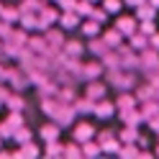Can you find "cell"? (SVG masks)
<instances>
[{
	"mask_svg": "<svg viewBox=\"0 0 159 159\" xmlns=\"http://www.w3.org/2000/svg\"><path fill=\"white\" fill-rule=\"evenodd\" d=\"M131 105V100H128V95H123V100H121V108H128Z\"/></svg>",
	"mask_w": 159,
	"mask_h": 159,
	"instance_id": "603a6c76",
	"label": "cell"
},
{
	"mask_svg": "<svg viewBox=\"0 0 159 159\" xmlns=\"http://www.w3.org/2000/svg\"><path fill=\"white\" fill-rule=\"evenodd\" d=\"M90 134H93V128H90V126H87V123H82V126H80V128H77V136H80V139H77V141H87V136H90Z\"/></svg>",
	"mask_w": 159,
	"mask_h": 159,
	"instance_id": "3957f363",
	"label": "cell"
},
{
	"mask_svg": "<svg viewBox=\"0 0 159 159\" xmlns=\"http://www.w3.org/2000/svg\"><path fill=\"white\" fill-rule=\"evenodd\" d=\"M152 3H154V5H159V0H152Z\"/></svg>",
	"mask_w": 159,
	"mask_h": 159,
	"instance_id": "484cf974",
	"label": "cell"
},
{
	"mask_svg": "<svg viewBox=\"0 0 159 159\" xmlns=\"http://www.w3.org/2000/svg\"><path fill=\"white\" fill-rule=\"evenodd\" d=\"M57 134H59L57 126H44V131H41V136L46 139V141H57Z\"/></svg>",
	"mask_w": 159,
	"mask_h": 159,
	"instance_id": "7a4b0ae2",
	"label": "cell"
},
{
	"mask_svg": "<svg viewBox=\"0 0 159 159\" xmlns=\"http://www.w3.org/2000/svg\"><path fill=\"white\" fill-rule=\"evenodd\" d=\"M152 46H157V49H159V34H154V39H152Z\"/></svg>",
	"mask_w": 159,
	"mask_h": 159,
	"instance_id": "cb8c5ba5",
	"label": "cell"
},
{
	"mask_svg": "<svg viewBox=\"0 0 159 159\" xmlns=\"http://www.w3.org/2000/svg\"><path fill=\"white\" fill-rule=\"evenodd\" d=\"M131 44H134V46H146V41H144V39H139V34L131 39Z\"/></svg>",
	"mask_w": 159,
	"mask_h": 159,
	"instance_id": "ac0fdd59",
	"label": "cell"
},
{
	"mask_svg": "<svg viewBox=\"0 0 159 159\" xmlns=\"http://www.w3.org/2000/svg\"><path fill=\"white\" fill-rule=\"evenodd\" d=\"M95 111L100 113V116H108V113H113V105H111V103H103V105H98Z\"/></svg>",
	"mask_w": 159,
	"mask_h": 159,
	"instance_id": "30bf717a",
	"label": "cell"
},
{
	"mask_svg": "<svg viewBox=\"0 0 159 159\" xmlns=\"http://www.w3.org/2000/svg\"><path fill=\"white\" fill-rule=\"evenodd\" d=\"M8 126H13V128H16V126H21V113H18V111L11 113V118H8Z\"/></svg>",
	"mask_w": 159,
	"mask_h": 159,
	"instance_id": "8fae6325",
	"label": "cell"
},
{
	"mask_svg": "<svg viewBox=\"0 0 159 159\" xmlns=\"http://www.w3.org/2000/svg\"><path fill=\"white\" fill-rule=\"evenodd\" d=\"M98 31H100V28H98V21L93 18V23H85V34L87 36H98Z\"/></svg>",
	"mask_w": 159,
	"mask_h": 159,
	"instance_id": "52a82bcc",
	"label": "cell"
},
{
	"mask_svg": "<svg viewBox=\"0 0 159 159\" xmlns=\"http://www.w3.org/2000/svg\"><path fill=\"white\" fill-rule=\"evenodd\" d=\"M62 23H64V26H69V28H72V26H77V16H75V13H64Z\"/></svg>",
	"mask_w": 159,
	"mask_h": 159,
	"instance_id": "9c48e42d",
	"label": "cell"
},
{
	"mask_svg": "<svg viewBox=\"0 0 159 159\" xmlns=\"http://www.w3.org/2000/svg\"><path fill=\"white\" fill-rule=\"evenodd\" d=\"M18 141L26 144V141H28V134H26V131H21V134H18Z\"/></svg>",
	"mask_w": 159,
	"mask_h": 159,
	"instance_id": "7402d4cb",
	"label": "cell"
},
{
	"mask_svg": "<svg viewBox=\"0 0 159 159\" xmlns=\"http://www.w3.org/2000/svg\"><path fill=\"white\" fill-rule=\"evenodd\" d=\"M98 152H100V149L93 146V144H87V146H85V154H98Z\"/></svg>",
	"mask_w": 159,
	"mask_h": 159,
	"instance_id": "d6986e66",
	"label": "cell"
},
{
	"mask_svg": "<svg viewBox=\"0 0 159 159\" xmlns=\"http://www.w3.org/2000/svg\"><path fill=\"white\" fill-rule=\"evenodd\" d=\"M93 18L100 23V21H105V13H103V11H93Z\"/></svg>",
	"mask_w": 159,
	"mask_h": 159,
	"instance_id": "e0dca14e",
	"label": "cell"
},
{
	"mask_svg": "<svg viewBox=\"0 0 159 159\" xmlns=\"http://www.w3.org/2000/svg\"><path fill=\"white\" fill-rule=\"evenodd\" d=\"M128 3H131V5H136V3H141V0H128Z\"/></svg>",
	"mask_w": 159,
	"mask_h": 159,
	"instance_id": "d4e9b609",
	"label": "cell"
},
{
	"mask_svg": "<svg viewBox=\"0 0 159 159\" xmlns=\"http://www.w3.org/2000/svg\"><path fill=\"white\" fill-rule=\"evenodd\" d=\"M105 44H108V46H111V44L118 46V44H121V34H118V31H108V34H105Z\"/></svg>",
	"mask_w": 159,
	"mask_h": 159,
	"instance_id": "277c9868",
	"label": "cell"
},
{
	"mask_svg": "<svg viewBox=\"0 0 159 159\" xmlns=\"http://www.w3.org/2000/svg\"><path fill=\"white\" fill-rule=\"evenodd\" d=\"M108 11H118V8H121V0H108Z\"/></svg>",
	"mask_w": 159,
	"mask_h": 159,
	"instance_id": "9a60e30c",
	"label": "cell"
},
{
	"mask_svg": "<svg viewBox=\"0 0 159 159\" xmlns=\"http://www.w3.org/2000/svg\"><path fill=\"white\" fill-rule=\"evenodd\" d=\"M49 44H62V34H49Z\"/></svg>",
	"mask_w": 159,
	"mask_h": 159,
	"instance_id": "4fadbf2b",
	"label": "cell"
},
{
	"mask_svg": "<svg viewBox=\"0 0 159 159\" xmlns=\"http://www.w3.org/2000/svg\"><path fill=\"white\" fill-rule=\"evenodd\" d=\"M67 49H69V52H72V54H80V52H82V46H80V44H72V41L67 44Z\"/></svg>",
	"mask_w": 159,
	"mask_h": 159,
	"instance_id": "2e32d148",
	"label": "cell"
},
{
	"mask_svg": "<svg viewBox=\"0 0 159 159\" xmlns=\"http://www.w3.org/2000/svg\"><path fill=\"white\" fill-rule=\"evenodd\" d=\"M149 123H152V128H154V131H159V116H154Z\"/></svg>",
	"mask_w": 159,
	"mask_h": 159,
	"instance_id": "44dd1931",
	"label": "cell"
},
{
	"mask_svg": "<svg viewBox=\"0 0 159 159\" xmlns=\"http://www.w3.org/2000/svg\"><path fill=\"white\" fill-rule=\"evenodd\" d=\"M144 57H146L144 62H146L149 67H152V64H157V67H159V57H157V54H152V52H149V54H144Z\"/></svg>",
	"mask_w": 159,
	"mask_h": 159,
	"instance_id": "7c38bea8",
	"label": "cell"
},
{
	"mask_svg": "<svg viewBox=\"0 0 159 159\" xmlns=\"http://www.w3.org/2000/svg\"><path fill=\"white\" fill-rule=\"evenodd\" d=\"M141 118H144L141 113H128V116H126V123H128V126H139V123H141Z\"/></svg>",
	"mask_w": 159,
	"mask_h": 159,
	"instance_id": "8992f818",
	"label": "cell"
},
{
	"mask_svg": "<svg viewBox=\"0 0 159 159\" xmlns=\"http://www.w3.org/2000/svg\"><path fill=\"white\" fill-rule=\"evenodd\" d=\"M5 103H8L11 111H21V108H23V100H21L18 95H11V100H5Z\"/></svg>",
	"mask_w": 159,
	"mask_h": 159,
	"instance_id": "5b68a950",
	"label": "cell"
},
{
	"mask_svg": "<svg viewBox=\"0 0 159 159\" xmlns=\"http://www.w3.org/2000/svg\"><path fill=\"white\" fill-rule=\"evenodd\" d=\"M118 28H121V31H128V28H131V21H121V23H118Z\"/></svg>",
	"mask_w": 159,
	"mask_h": 159,
	"instance_id": "ffe728a7",
	"label": "cell"
},
{
	"mask_svg": "<svg viewBox=\"0 0 159 159\" xmlns=\"http://www.w3.org/2000/svg\"><path fill=\"white\" fill-rule=\"evenodd\" d=\"M87 98L90 100H100L103 98V85H90L87 87Z\"/></svg>",
	"mask_w": 159,
	"mask_h": 159,
	"instance_id": "6da1fadb",
	"label": "cell"
},
{
	"mask_svg": "<svg viewBox=\"0 0 159 159\" xmlns=\"http://www.w3.org/2000/svg\"><path fill=\"white\" fill-rule=\"evenodd\" d=\"M136 139H139V136L131 131V128H128V131H123V141H136Z\"/></svg>",
	"mask_w": 159,
	"mask_h": 159,
	"instance_id": "5bb4252c",
	"label": "cell"
},
{
	"mask_svg": "<svg viewBox=\"0 0 159 159\" xmlns=\"http://www.w3.org/2000/svg\"><path fill=\"white\" fill-rule=\"evenodd\" d=\"M98 72H100V67H98V64H90V67H85V80H93V75H98Z\"/></svg>",
	"mask_w": 159,
	"mask_h": 159,
	"instance_id": "ba28073f",
	"label": "cell"
}]
</instances>
